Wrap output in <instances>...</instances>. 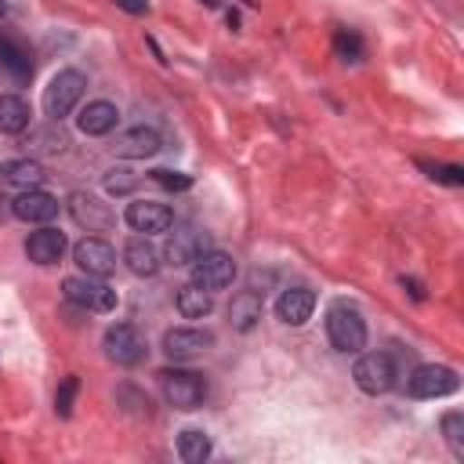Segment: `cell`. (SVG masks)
Listing matches in <instances>:
<instances>
[{
  "mask_svg": "<svg viewBox=\"0 0 464 464\" xmlns=\"http://www.w3.org/2000/svg\"><path fill=\"white\" fill-rule=\"evenodd\" d=\"M326 337H330V344H334L337 352L355 355V352L366 344V323H362L359 308L337 301V304L326 312Z\"/></svg>",
  "mask_w": 464,
  "mask_h": 464,
  "instance_id": "1",
  "label": "cell"
},
{
  "mask_svg": "<svg viewBox=\"0 0 464 464\" xmlns=\"http://www.w3.org/2000/svg\"><path fill=\"white\" fill-rule=\"evenodd\" d=\"M160 388L174 410H199L207 399V381L196 370H160Z\"/></svg>",
  "mask_w": 464,
  "mask_h": 464,
  "instance_id": "2",
  "label": "cell"
},
{
  "mask_svg": "<svg viewBox=\"0 0 464 464\" xmlns=\"http://www.w3.org/2000/svg\"><path fill=\"white\" fill-rule=\"evenodd\" d=\"M83 87H87V76L80 69H62L54 72V80L44 87V112L51 120H62L76 109V102L83 98Z\"/></svg>",
  "mask_w": 464,
  "mask_h": 464,
  "instance_id": "3",
  "label": "cell"
},
{
  "mask_svg": "<svg viewBox=\"0 0 464 464\" xmlns=\"http://www.w3.org/2000/svg\"><path fill=\"white\" fill-rule=\"evenodd\" d=\"M62 294H65V301H72L87 312H112L116 308V290L105 286L98 276H69L62 283Z\"/></svg>",
  "mask_w": 464,
  "mask_h": 464,
  "instance_id": "4",
  "label": "cell"
},
{
  "mask_svg": "<svg viewBox=\"0 0 464 464\" xmlns=\"http://www.w3.org/2000/svg\"><path fill=\"white\" fill-rule=\"evenodd\" d=\"M352 377H355V384L366 395H384V392H392V384H395L399 373H395V359L388 352H370V355H362L355 362Z\"/></svg>",
  "mask_w": 464,
  "mask_h": 464,
  "instance_id": "5",
  "label": "cell"
},
{
  "mask_svg": "<svg viewBox=\"0 0 464 464\" xmlns=\"http://www.w3.org/2000/svg\"><path fill=\"white\" fill-rule=\"evenodd\" d=\"M236 279V261L225 250H203L192 261V283L203 290H225Z\"/></svg>",
  "mask_w": 464,
  "mask_h": 464,
  "instance_id": "6",
  "label": "cell"
},
{
  "mask_svg": "<svg viewBox=\"0 0 464 464\" xmlns=\"http://www.w3.org/2000/svg\"><path fill=\"white\" fill-rule=\"evenodd\" d=\"M145 352H149V344H145V337L138 334V326L116 323V326L105 330V355H109L112 362H120V366H138V362L145 359Z\"/></svg>",
  "mask_w": 464,
  "mask_h": 464,
  "instance_id": "7",
  "label": "cell"
},
{
  "mask_svg": "<svg viewBox=\"0 0 464 464\" xmlns=\"http://www.w3.org/2000/svg\"><path fill=\"white\" fill-rule=\"evenodd\" d=\"M457 373L450 370V366H439V362H424V366H417L413 373H410V395L413 399H442V395H450V392H457Z\"/></svg>",
  "mask_w": 464,
  "mask_h": 464,
  "instance_id": "8",
  "label": "cell"
},
{
  "mask_svg": "<svg viewBox=\"0 0 464 464\" xmlns=\"http://www.w3.org/2000/svg\"><path fill=\"white\" fill-rule=\"evenodd\" d=\"M69 214H72V221L83 225L87 232H105V228L116 225L112 207L102 203V199L91 196V192H72V196H69Z\"/></svg>",
  "mask_w": 464,
  "mask_h": 464,
  "instance_id": "9",
  "label": "cell"
},
{
  "mask_svg": "<svg viewBox=\"0 0 464 464\" xmlns=\"http://www.w3.org/2000/svg\"><path fill=\"white\" fill-rule=\"evenodd\" d=\"M210 344H214V334L196 330V326H174V330L163 334V352H167V359H174V362L196 359V355H203Z\"/></svg>",
  "mask_w": 464,
  "mask_h": 464,
  "instance_id": "10",
  "label": "cell"
},
{
  "mask_svg": "<svg viewBox=\"0 0 464 464\" xmlns=\"http://www.w3.org/2000/svg\"><path fill=\"white\" fill-rule=\"evenodd\" d=\"M127 225L134 228V232H167L170 228V221H174V214H170V207L167 203H156V199H134V203H127Z\"/></svg>",
  "mask_w": 464,
  "mask_h": 464,
  "instance_id": "11",
  "label": "cell"
},
{
  "mask_svg": "<svg viewBox=\"0 0 464 464\" xmlns=\"http://www.w3.org/2000/svg\"><path fill=\"white\" fill-rule=\"evenodd\" d=\"M72 257H76V265L87 272V276H98V279H105L112 268H116V250L105 243V239H80L76 246H72Z\"/></svg>",
  "mask_w": 464,
  "mask_h": 464,
  "instance_id": "12",
  "label": "cell"
},
{
  "mask_svg": "<svg viewBox=\"0 0 464 464\" xmlns=\"http://www.w3.org/2000/svg\"><path fill=\"white\" fill-rule=\"evenodd\" d=\"M11 214L22 218V221H51L58 214V199L44 188H22L18 199H11Z\"/></svg>",
  "mask_w": 464,
  "mask_h": 464,
  "instance_id": "13",
  "label": "cell"
},
{
  "mask_svg": "<svg viewBox=\"0 0 464 464\" xmlns=\"http://www.w3.org/2000/svg\"><path fill=\"white\" fill-rule=\"evenodd\" d=\"M312 308H315V294L308 286H290L279 294L276 301V315L286 323V326H301L312 319Z\"/></svg>",
  "mask_w": 464,
  "mask_h": 464,
  "instance_id": "14",
  "label": "cell"
},
{
  "mask_svg": "<svg viewBox=\"0 0 464 464\" xmlns=\"http://www.w3.org/2000/svg\"><path fill=\"white\" fill-rule=\"evenodd\" d=\"M112 152L123 156V160H149V156L160 152V134L152 127H130V130H123L116 138Z\"/></svg>",
  "mask_w": 464,
  "mask_h": 464,
  "instance_id": "15",
  "label": "cell"
},
{
  "mask_svg": "<svg viewBox=\"0 0 464 464\" xmlns=\"http://www.w3.org/2000/svg\"><path fill=\"white\" fill-rule=\"evenodd\" d=\"M203 250H207V236H199L196 228H178V232L167 239L163 257H167V265L181 268V265H192Z\"/></svg>",
  "mask_w": 464,
  "mask_h": 464,
  "instance_id": "16",
  "label": "cell"
},
{
  "mask_svg": "<svg viewBox=\"0 0 464 464\" xmlns=\"http://www.w3.org/2000/svg\"><path fill=\"white\" fill-rule=\"evenodd\" d=\"M0 69L14 80V83H25L33 76V58L25 51V44L18 36H7L0 33Z\"/></svg>",
  "mask_w": 464,
  "mask_h": 464,
  "instance_id": "17",
  "label": "cell"
},
{
  "mask_svg": "<svg viewBox=\"0 0 464 464\" xmlns=\"http://www.w3.org/2000/svg\"><path fill=\"white\" fill-rule=\"evenodd\" d=\"M25 254L33 265H58L65 254V236L58 228H40L25 239Z\"/></svg>",
  "mask_w": 464,
  "mask_h": 464,
  "instance_id": "18",
  "label": "cell"
},
{
  "mask_svg": "<svg viewBox=\"0 0 464 464\" xmlns=\"http://www.w3.org/2000/svg\"><path fill=\"white\" fill-rule=\"evenodd\" d=\"M116 120H120V112H116L112 102H87V105L80 109V116H76V127H80L83 134L98 138V134H109V130L116 127Z\"/></svg>",
  "mask_w": 464,
  "mask_h": 464,
  "instance_id": "19",
  "label": "cell"
},
{
  "mask_svg": "<svg viewBox=\"0 0 464 464\" xmlns=\"http://www.w3.org/2000/svg\"><path fill=\"white\" fill-rule=\"evenodd\" d=\"M261 312H265V301H261L257 290H239L228 304V319H232L236 330H250L261 319Z\"/></svg>",
  "mask_w": 464,
  "mask_h": 464,
  "instance_id": "20",
  "label": "cell"
},
{
  "mask_svg": "<svg viewBox=\"0 0 464 464\" xmlns=\"http://www.w3.org/2000/svg\"><path fill=\"white\" fill-rule=\"evenodd\" d=\"M0 178L7 185H18V188H40L47 174L36 160H7V163H0Z\"/></svg>",
  "mask_w": 464,
  "mask_h": 464,
  "instance_id": "21",
  "label": "cell"
},
{
  "mask_svg": "<svg viewBox=\"0 0 464 464\" xmlns=\"http://www.w3.org/2000/svg\"><path fill=\"white\" fill-rule=\"evenodd\" d=\"M123 261L134 276H156L160 272V250L149 239H130L123 246Z\"/></svg>",
  "mask_w": 464,
  "mask_h": 464,
  "instance_id": "22",
  "label": "cell"
},
{
  "mask_svg": "<svg viewBox=\"0 0 464 464\" xmlns=\"http://www.w3.org/2000/svg\"><path fill=\"white\" fill-rule=\"evenodd\" d=\"M210 308H214L210 290H203V286H196V283H185V286L178 290V312H181L185 319H203V315H210Z\"/></svg>",
  "mask_w": 464,
  "mask_h": 464,
  "instance_id": "23",
  "label": "cell"
},
{
  "mask_svg": "<svg viewBox=\"0 0 464 464\" xmlns=\"http://www.w3.org/2000/svg\"><path fill=\"white\" fill-rule=\"evenodd\" d=\"M29 127V105L18 94H0V130L18 134Z\"/></svg>",
  "mask_w": 464,
  "mask_h": 464,
  "instance_id": "24",
  "label": "cell"
},
{
  "mask_svg": "<svg viewBox=\"0 0 464 464\" xmlns=\"http://www.w3.org/2000/svg\"><path fill=\"white\" fill-rule=\"evenodd\" d=\"M178 457H181L185 464H203V460L210 457V439H207V431L185 428V431L178 435Z\"/></svg>",
  "mask_w": 464,
  "mask_h": 464,
  "instance_id": "25",
  "label": "cell"
},
{
  "mask_svg": "<svg viewBox=\"0 0 464 464\" xmlns=\"http://www.w3.org/2000/svg\"><path fill=\"white\" fill-rule=\"evenodd\" d=\"M442 435H446V442H450V450H453V457H460L464 460V413H446L442 417Z\"/></svg>",
  "mask_w": 464,
  "mask_h": 464,
  "instance_id": "26",
  "label": "cell"
},
{
  "mask_svg": "<svg viewBox=\"0 0 464 464\" xmlns=\"http://www.w3.org/2000/svg\"><path fill=\"white\" fill-rule=\"evenodd\" d=\"M334 51H337V58H344V62H359V58H362V40H359V33L337 29V33H334Z\"/></svg>",
  "mask_w": 464,
  "mask_h": 464,
  "instance_id": "27",
  "label": "cell"
},
{
  "mask_svg": "<svg viewBox=\"0 0 464 464\" xmlns=\"http://www.w3.org/2000/svg\"><path fill=\"white\" fill-rule=\"evenodd\" d=\"M420 170H428V178H435L442 185H464V167H457V163H428V160H420Z\"/></svg>",
  "mask_w": 464,
  "mask_h": 464,
  "instance_id": "28",
  "label": "cell"
},
{
  "mask_svg": "<svg viewBox=\"0 0 464 464\" xmlns=\"http://www.w3.org/2000/svg\"><path fill=\"white\" fill-rule=\"evenodd\" d=\"M134 185H138V178H134L127 167H116V170H109V178H105L109 196H127V192H134Z\"/></svg>",
  "mask_w": 464,
  "mask_h": 464,
  "instance_id": "29",
  "label": "cell"
},
{
  "mask_svg": "<svg viewBox=\"0 0 464 464\" xmlns=\"http://www.w3.org/2000/svg\"><path fill=\"white\" fill-rule=\"evenodd\" d=\"M156 185H163V188H170V192H185L188 185H192V178L188 174H178V170H167V167H160V170H152L149 174Z\"/></svg>",
  "mask_w": 464,
  "mask_h": 464,
  "instance_id": "30",
  "label": "cell"
},
{
  "mask_svg": "<svg viewBox=\"0 0 464 464\" xmlns=\"http://www.w3.org/2000/svg\"><path fill=\"white\" fill-rule=\"evenodd\" d=\"M76 388H80L76 377H65V381H62V388H58V395H54V413H58V417H69V413H72V395H76Z\"/></svg>",
  "mask_w": 464,
  "mask_h": 464,
  "instance_id": "31",
  "label": "cell"
},
{
  "mask_svg": "<svg viewBox=\"0 0 464 464\" xmlns=\"http://www.w3.org/2000/svg\"><path fill=\"white\" fill-rule=\"evenodd\" d=\"M116 7H123L130 14H145L149 11V0H116Z\"/></svg>",
  "mask_w": 464,
  "mask_h": 464,
  "instance_id": "32",
  "label": "cell"
},
{
  "mask_svg": "<svg viewBox=\"0 0 464 464\" xmlns=\"http://www.w3.org/2000/svg\"><path fill=\"white\" fill-rule=\"evenodd\" d=\"M402 286H406V290H410V294H413L417 301L424 297V290H420V283H417V279H406V276H402Z\"/></svg>",
  "mask_w": 464,
  "mask_h": 464,
  "instance_id": "33",
  "label": "cell"
},
{
  "mask_svg": "<svg viewBox=\"0 0 464 464\" xmlns=\"http://www.w3.org/2000/svg\"><path fill=\"white\" fill-rule=\"evenodd\" d=\"M7 214H11V203H7V199H4V192H0V225H4V218H7Z\"/></svg>",
  "mask_w": 464,
  "mask_h": 464,
  "instance_id": "34",
  "label": "cell"
},
{
  "mask_svg": "<svg viewBox=\"0 0 464 464\" xmlns=\"http://www.w3.org/2000/svg\"><path fill=\"white\" fill-rule=\"evenodd\" d=\"M4 14H7V0H0V18H4Z\"/></svg>",
  "mask_w": 464,
  "mask_h": 464,
  "instance_id": "35",
  "label": "cell"
},
{
  "mask_svg": "<svg viewBox=\"0 0 464 464\" xmlns=\"http://www.w3.org/2000/svg\"><path fill=\"white\" fill-rule=\"evenodd\" d=\"M203 4H207V7H218V4H221V0H203Z\"/></svg>",
  "mask_w": 464,
  "mask_h": 464,
  "instance_id": "36",
  "label": "cell"
}]
</instances>
